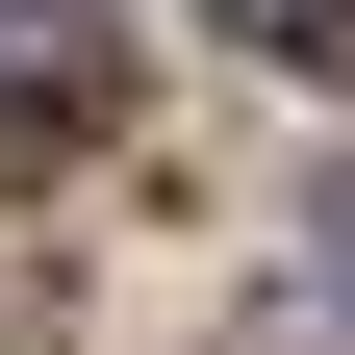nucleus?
<instances>
[{"instance_id":"2","label":"nucleus","mask_w":355,"mask_h":355,"mask_svg":"<svg viewBox=\"0 0 355 355\" xmlns=\"http://www.w3.org/2000/svg\"><path fill=\"white\" fill-rule=\"evenodd\" d=\"M229 51H355V0H203Z\"/></svg>"},{"instance_id":"4","label":"nucleus","mask_w":355,"mask_h":355,"mask_svg":"<svg viewBox=\"0 0 355 355\" xmlns=\"http://www.w3.org/2000/svg\"><path fill=\"white\" fill-rule=\"evenodd\" d=\"M0 355H51V279H0Z\"/></svg>"},{"instance_id":"3","label":"nucleus","mask_w":355,"mask_h":355,"mask_svg":"<svg viewBox=\"0 0 355 355\" xmlns=\"http://www.w3.org/2000/svg\"><path fill=\"white\" fill-rule=\"evenodd\" d=\"M304 254H330V279H355V178H304Z\"/></svg>"},{"instance_id":"1","label":"nucleus","mask_w":355,"mask_h":355,"mask_svg":"<svg viewBox=\"0 0 355 355\" xmlns=\"http://www.w3.org/2000/svg\"><path fill=\"white\" fill-rule=\"evenodd\" d=\"M127 102V26L102 0H0V153H51V127H102Z\"/></svg>"}]
</instances>
